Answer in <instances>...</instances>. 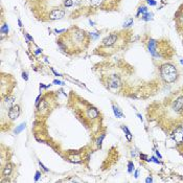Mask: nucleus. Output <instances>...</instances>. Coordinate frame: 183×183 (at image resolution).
Returning <instances> with one entry per match:
<instances>
[{"instance_id":"f257e3e1","label":"nucleus","mask_w":183,"mask_h":183,"mask_svg":"<svg viewBox=\"0 0 183 183\" xmlns=\"http://www.w3.org/2000/svg\"><path fill=\"white\" fill-rule=\"evenodd\" d=\"M60 44L65 49L81 51L85 49L88 45L87 34L78 27H71L61 39Z\"/></svg>"},{"instance_id":"f03ea898","label":"nucleus","mask_w":183,"mask_h":183,"mask_svg":"<svg viewBox=\"0 0 183 183\" xmlns=\"http://www.w3.org/2000/svg\"><path fill=\"white\" fill-rule=\"evenodd\" d=\"M160 74L165 83H174L178 79L177 68L170 63H166V64L160 66Z\"/></svg>"},{"instance_id":"7ed1b4c3","label":"nucleus","mask_w":183,"mask_h":183,"mask_svg":"<svg viewBox=\"0 0 183 183\" xmlns=\"http://www.w3.org/2000/svg\"><path fill=\"white\" fill-rule=\"evenodd\" d=\"M172 138L174 139L177 144H182L183 143V127L179 126L175 130L173 131L172 133Z\"/></svg>"},{"instance_id":"20e7f679","label":"nucleus","mask_w":183,"mask_h":183,"mask_svg":"<svg viewBox=\"0 0 183 183\" xmlns=\"http://www.w3.org/2000/svg\"><path fill=\"white\" fill-rule=\"evenodd\" d=\"M118 40V35L117 34H111L108 37H106L103 41H102V46L103 47H111L117 42Z\"/></svg>"},{"instance_id":"39448f33","label":"nucleus","mask_w":183,"mask_h":183,"mask_svg":"<svg viewBox=\"0 0 183 183\" xmlns=\"http://www.w3.org/2000/svg\"><path fill=\"white\" fill-rule=\"evenodd\" d=\"M107 83H108V88L110 89V90H113V91L117 90L118 88L121 87V84L119 78L116 76V75H112V76L108 80Z\"/></svg>"},{"instance_id":"423d86ee","label":"nucleus","mask_w":183,"mask_h":183,"mask_svg":"<svg viewBox=\"0 0 183 183\" xmlns=\"http://www.w3.org/2000/svg\"><path fill=\"white\" fill-rule=\"evenodd\" d=\"M20 115V107L18 105H14L13 107H11L8 110V118L11 121H16Z\"/></svg>"},{"instance_id":"0eeeda50","label":"nucleus","mask_w":183,"mask_h":183,"mask_svg":"<svg viewBox=\"0 0 183 183\" xmlns=\"http://www.w3.org/2000/svg\"><path fill=\"white\" fill-rule=\"evenodd\" d=\"M173 110L176 113H181L183 111V95L179 96L173 103Z\"/></svg>"},{"instance_id":"6e6552de","label":"nucleus","mask_w":183,"mask_h":183,"mask_svg":"<svg viewBox=\"0 0 183 183\" xmlns=\"http://www.w3.org/2000/svg\"><path fill=\"white\" fill-rule=\"evenodd\" d=\"M64 16H65V11L55 8V10H53L50 12L48 18H49L50 20H58V19H62Z\"/></svg>"},{"instance_id":"1a4fd4ad","label":"nucleus","mask_w":183,"mask_h":183,"mask_svg":"<svg viewBox=\"0 0 183 183\" xmlns=\"http://www.w3.org/2000/svg\"><path fill=\"white\" fill-rule=\"evenodd\" d=\"M87 117L89 118V119H91V121H93V119H96V118L98 117V115H100V113H98V111L96 110L95 108H93V107H90L89 109H87Z\"/></svg>"},{"instance_id":"9d476101","label":"nucleus","mask_w":183,"mask_h":183,"mask_svg":"<svg viewBox=\"0 0 183 183\" xmlns=\"http://www.w3.org/2000/svg\"><path fill=\"white\" fill-rule=\"evenodd\" d=\"M148 48H149V51L154 55L156 53V49H157V42H156L155 40H153V39H151V40L149 41Z\"/></svg>"},{"instance_id":"9b49d317","label":"nucleus","mask_w":183,"mask_h":183,"mask_svg":"<svg viewBox=\"0 0 183 183\" xmlns=\"http://www.w3.org/2000/svg\"><path fill=\"white\" fill-rule=\"evenodd\" d=\"M48 109H49V107H48V104L45 100H43L42 102H41L40 105H38V111L41 113L47 112Z\"/></svg>"},{"instance_id":"f8f14e48","label":"nucleus","mask_w":183,"mask_h":183,"mask_svg":"<svg viewBox=\"0 0 183 183\" xmlns=\"http://www.w3.org/2000/svg\"><path fill=\"white\" fill-rule=\"evenodd\" d=\"M12 171H13L12 164H11V163H6L2 170V176L3 177H8V176L12 174Z\"/></svg>"},{"instance_id":"ddd939ff","label":"nucleus","mask_w":183,"mask_h":183,"mask_svg":"<svg viewBox=\"0 0 183 183\" xmlns=\"http://www.w3.org/2000/svg\"><path fill=\"white\" fill-rule=\"evenodd\" d=\"M15 100H16V98L14 97V96H8V97L4 100V103L8 107L11 108V107H13V106L15 105Z\"/></svg>"},{"instance_id":"4468645a","label":"nucleus","mask_w":183,"mask_h":183,"mask_svg":"<svg viewBox=\"0 0 183 183\" xmlns=\"http://www.w3.org/2000/svg\"><path fill=\"white\" fill-rule=\"evenodd\" d=\"M112 108H113V112H114V114H115V116L117 118H121L123 116V112L121 111V109L118 108L117 106H115V105H113L112 106Z\"/></svg>"},{"instance_id":"2eb2a0df","label":"nucleus","mask_w":183,"mask_h":183,"mask_svg":"<svg viewBox=\"0 0 183 183\" xmlns=\"http://www.w3.org/2000/svg\"><path fill=\"white\" fill-rule=\"evenodd\" d=\"M177 23H178V26H182L183 27V10L181 11L179 17H177Z\"/></svg>"},{"instance_id":"dca6fc26","label":"nucleus","mask_w":183,"mask_h":183,"mask_svg":"<svg viewBox=\"0 0 183 183\" xmlns=\"http://www.w3.org/2000/svg\"><path fill=\"white\" fill-rule=\"evenodd\" d=\"M90 2L93 6H100L103 3V0H90Z\"/></svg>"},{"instance_id":"f3484780","label":"nucleus","mask_w":183,"mask_h":183,"mask_svg":"<svg viewBox=\"0 0 183 183\" xmlns=\"http://www.w3.org/2000/svg\"><path fill=\"white\" fill-rule=\"evenodd\" d=\"M25 128V123H21V125H19L17 127V128H16V130H15V133L16 134H18V133H20L21 131L23 130V129Z\"/></svg>"},{"instance_id":"a211bd4d","label":"nucleus","mask_w":183,"mask_h":183,"mask_svg":"<svg viewBox=\"0 0 183 183\" xmlns=\"http://www.w3.org/2000/svg\"><path fill=\"white\" fill-rule=\"evenodd\" d=\"M134 171V164H133V162H129L128 163V173H132V172Z\"/></svg>"},{"instance_id":"6ab92c4d","label":"nucleus","mask_w":183,"mask_h":183,"mask_svg":"<svg viewBox=\"0 0 183 183\" xmlns=\"http://www.w3.org/2000/svg\"><path fill=\"white\" fill-rule=\"evenodd\" d=\"M104 138H105V134H102V135H100V137H98V139L96 140V144H97V147H100V144H102V141H103Z\"/></svg>"},{"instance_id":"aec40b11","label":"nucleus","mask_w":183,"mask_h":183,"mask_svg":"<svg viewBox=\"0 0 183 183\" xmlns=\"http://www.w3.org/2000/svg\"><path fill=\"white\" fill-rule=\"evenodd\" d=\"M73 2L72 0H65V2H64V5H65L66 8H70V6H72Z\"/></svg>"},{"instance_id":"412c9836","label":"nucleus","mask_w":183,"mask_h":183,"mask_svg":"<svg viewBox=\"0 0 183 183\" xmlns=\"http://www.w3.org/2000/svg\"><path fill=\"white\" fill-rule=\"evenodd\" d=\"M147 8L146 6H140V8H139V10H138V14H143V15H144V14H147Z\"/></svg>"},{"instance_id":"4be33fe9","label":"nucleus","mask_w":183,"mask_h":183,"mask_svg":"<svg viewBox=\"0 0 183 183\" xmlns=\"http://www.w3.org/2000/svg\"><path fill=\"white\" fill-rule=\"evenodd\" d=\"M151 14H148V13H147V14H144V15H143V17H142V19L143 20H146V21H148V20H151V19H152V18H151Z\"/></svg>"},{"instance_id":"5701e85b","label":"nucleus","mask_w":183,"mask_h":183,"mask_svg":"<svg viewBox=\"0 0 183 183\" xmlns=\"http://www.w3.org/2000/svg\"><path fill=\"white\" fill-rule=\"evenodd\" d=\"M40 176H41V173H40V172H37V173H36V176H35V181H38V180H39V178H40Z\"/></svg>"},{"instance_id":"b1692460","label":"nucleus","mask_w":183,"mask_h":183,"mask_svg":"<svg viewBox=\"0 0 183 183\" xmlns=\"http://www.w3.org/2000/svg\"><path fill=\"white\" fill-rule=\"evenodd\" d=\"M147 1L150 5H156V1H154V0H147Z\"/></svg>"},{"instance_id":"393cba45","label":"nucleus","mask_w":183,"mask_h":183,"mask_svg":"<svg viewBox=\"0 0 183 183\" xmlns=\"http://www.w3.org/2000/svg\"><path fill=\"white\" fill-rule=\"evenodd\" d=\"M22 76H23V79H24L25 81H27V80H28L27 73H26V72H23V73H22Z\"/></svg>"},{"instance_id":"a878e982","label":"nucleus","mask_w":183,"mask_h":183,"mask_svg":"<svg viewBox=\"0 0 183 183\" xmlns=\"http://www.w3.org/2000/svg\"><path fill=\"white\" fill-rule=\"evenodd\" d=\"M39 164H40V166H41V168H43V170H44V171H45V172H48V168H45V166L43 165L42 163H41V161H39Z\"/></svg>"},{"instance_id":"bb28decb","label":"nucleus","mask_w":183,"mask_h":183,"mask_svg":"<svg viewBox=\"0 0 183 183\" xmlns=\"http://www.w3.org/2000/svg\"><path fill=\"white\" fill-rule=\"evenodd\" d=\"M132 23H133V20H129V22L125 23V24H123V26H130Z\"/></svg>"},{"instance_id":"cd10ccee","label":"nucleus","mask_w":183,"mask_h":183,"mask_svg":"<svg viewBox=\"0 0 183 183\" xmlns=\"http://www.w3.org/2000/svg\"><path fill=\"white\" fill-rule=\"evenodd\" d=\"M53 84H57V85H63V82H60V81H53Z\"/></svg>"},{"instance_id":"c85d7f7f","label":"nucleus","mask_w":183,"mask_h":183,"mask_svg":"<svg viewBox=\"0 0 183 183\" xmlns=\"http://www.w3.org/2000/svg\"><path fill=\"white\" fill-rule=\"evenodd\" d=\"M140 158H143V160H148V159H147V156L143 155V154H140Z\"/></svg>"},{"instance_id":"c756f323","label":"nucleus","mask_w":183,"mask_h":183,"mask_svg":"<svg viewBox=\"0 0 183 183\" xmlns=\"http://www.w3.org/2000/svg\"><path fill=\"white\" fill-rule=\"evenodd\" d=\"M152 181H153V179L151 178V177H149V178H147L146 182H152Z\"/></svg>"},{"instance_id":"7c9ffc66","label":"nucleus","mask_w":183,"mask_h":183,"mask_svg":"<svg viewBox=\"0 0 183 183\" xmlns=\"http://www.w3.org/2000/svg\"><path fill=\"white\" fill-rule=\"evenodd\" d=\"M137 116H138V118H139V119H140L141 121H143V119H142V116H141V114H139V113H137Z\"/></svg>"},{"instance_id":"2f4dec72","label":"nucleus","mask_w":183,"mask_h":183,"mask_svg":"<svg viewBox=\"0 0 183 183\" xmlns=\"http://www.w3.org/2000/svg\"><path fill=\"white\" fill-rule=\"evenodd\" d=\"M51 70H53V73H55V75H57V76H61V74H60V73H58V72H55V70H53V69H51Z\"/></svg>"},{"instance_id":"473e14b6","label":"nucleus","mask_w":183,"mask_h":183,"mask_svg":"<svg viewBox=\"0 0 183 183\" xmlns=\"http://www.w3.org/2000/svg\"><path fill=\"white\" fill-rule=\"evenodd\" d=\"M155 152H156V154H157V156H158V157H159V158H162V157H161V155H160V154H159V152H158V151H155Z\"/></svg>"},{"instance_id":"72a5a7b5","label":"nucleus","mask_w":183,"mask_h":183,"mask_svg":"<svg viewBox=\"0 0 183 183\" xmlns=\"http://www.w3.org/2000/svg\"><path fill=\"white\" fill-rule=\"evenodd\" d=\"M138 177V171H136L135 172V178H137Z\"/></svg>"},{"instance_id":"f704fd0d","label":"nucleus","mask_w":183,"mask_h":183,"mask_svg":"<svg viewBox=\"0 0 183 183\" xmlns=\"http://www.w3.org/2000/svg\"><path fill=\"white\" fill-rule=\"evenodd\" d=\"M180 63H181V64H182V65H183V60H180Z\"/></svg>"}]
</instances>
